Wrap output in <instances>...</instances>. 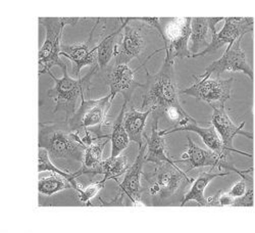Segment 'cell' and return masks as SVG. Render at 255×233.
Instances as JSON below:
<instances>
[{
	"label": "cell",
	"instance_id": "obj_1",
	"mask_svg": "<svg viewBox=\"0 0 255 233\" xmlns=\"http://www.w3.org/2000/svg\"><path fill=\"white\" fill-rule=\"evenodd\" d=\"M39 148H44L53 164L63 171L71 172L78 165L83 166L86 151L79 133L57 124H40ZM72 173V172H71Z\"/></svg>",
	"mask_w": 255,
	"mask_h": 233
},
{
	"label": "cell",
	"instance_id": "obj_2",
	"mask_svg": "<svg viewBox=\"0 0 255 233\" xmlns=\"http://www.w3.org/2000/svg\"><path fill=\"white\" fill-rule=\"evenodd\" d=\"M141 87L144 88L141 109H151L159 115H164L171 108H183L179 99L173 59L164 57L163 65L154 75L147 72L146 84Z\"/></svg>",
	"mask_w": 255,
	"mask_h": 233
},
{
	"label": "cell",
	"instance_id": "obj_3",
	"mask_svg": "<svg viewBox=\"0 0 255 233\" xmlns=\"http://www.w3.org/2000/svg\"><path fill=\"white\" fill-rule=\"evenodd\" d=\"M97 65L92 66L90 71L83 78L74 79L68 75L67 67L62 69L63 76L56 78L53 73L48 72L49 76L54 81V87L48 90V96L55 102L54 113L58 111L65 112L69 121L76 113V107L79 99H84V91L88 90L92 76L98 72Z\"/></svg>",
	"mask_w": 255,
	"mask_h": 233
},
{
	"label": "cell",
	"instance_id": "obj_4",
	"mask_svg": "<svg viewBox=\"0 0 255 233\" xmlns=\"http://www.w3.org/2000/svg\"><path fill=\"white\" fill-rule=\"evenodd\" d=\"M138 19L157 29L165 44V57L174 60L176 57L185 58L192 56V53L188 48L192 18L175 17L163 19L143 17Z\"/></svg>",
	"mask_w": 255,
	"mask_h": 233
},
{
	"label": "cell",
	"instance_id": "obj_5",
	"mask_svg": "<svg viewBox=\"0 0 255 233\" xmlns=\"http://www.w3.org/2000/svg\"><path fill=\"white\" fill-rule=\"evenodd\" d=\"M78 22V17H39V23L46 30L45 41L39 50V75L48 74L54 66L67 67L60 59L62 32L67 25L74 26Z\"/></svg>",
	"mask_w": 255,
	"mask_h": 233
},
{
	"label": "cell",
	"instance_id": "obj_6",
	"mask_svg": "<svg viewBox=\"0 0 255 233\" xmlns=\"http://www.w3.org/2000/svg\"><path fill=\"white\" fill-rule=\"evenodd\" d=\"M113 101L114 98L111 94L99 99H82L78 111L68 121L69 127L79 134L82 132H84V134L92 132V134H96L98 137L108 135H102L100 133L103 128L110 126L106 118H108Z\"/></svg>",
	"mask_w": 255,
	"mask_h": 233
},
{
	"label": "cell",
	"instance_id": "obj_7",
	"mask_svg": "<svg viewBox=\"0 0 255 233\" xmlns=\"http://www.w3.org/2000/svg\"><path fill=\"white\" fill-rule=\"evenodd\" d=\"M193 181L187 173L183 172L176 164L161 163L150 176L149 193L160 201L171 199L176 196L179 190Z\"/></svg>",
	"mask_w": 255,
	"mask_h": 233
},
{
	"label": "cell",
	"instance_id": "obj_8",
	"mask_svg": "<svg viewBox=\"0 0 255 233\" xmlns=\"http://www.w3.org/2000/svg\"><path fill=\"white\" fill-rule=\"evenodd\" d=\"M193 77L196 82L192 86L183 90V94L207 102L211 108L215 105H225L227 100L231 98L233 78L222 80L220 78L199 79L195 75Z\"/></svg>",
	"mask_w": 255,
	"mask_h": 233
},
{
	"label": "cell",
	"instance_id": "obj_9",
	"mask_svg": "<svg viewBox=\"0 0 255 233\" xmlns=\"http://www.w3.org/2000/svg\"><path fill=\"white\" fill-rule=\"evenodd\" d=\"M253 23L252 17H225L223 29L219 33H217V30L212 33L211 43L203 51L192 55V57L204 56L218 50L224 44H228V47H231L238 39L253 31Z\"/></svg>",
	"mask_w": 255,
	"mask_h": 233
},
{
	"label": "cell",
	"instance_id": "obj_10",
	"mask_svg": "<svg viewBox=\"0 0 255 233\" xmlns=\"http://www.w3.org/2000/svg\"><path fill=\"white\" fill-rule=\"evenodd\" d=\"M242 38L238 39L231 47H228L221 58L211 62L205 69V73L197 76L199 79L209 78L212 74H217L218 77L226 72H242L247 75L250 80H253V69L247 62V57L241 47Z\"/></svg>",
	"mask_w": 255,
	"mask_h": 233
},
{
	"label": "cell",
	"instance_id": "obj_11",
	"mask_svg": "<svg viewBox=\"0 0 255 233\" xmlns=\"http://www.w3.org/2000/svg\"><path fill=\"white\" fill-rule=\"evenodd\" d=\"M188 139V150L187 152L182 155V159L176 160L175 163L178 162H183L187 163L189 165L188 170L186 173H189L190 171L194 170L196 168H201V167H219L220 169H227L229 172H235L239 174L240 176H243L245 174H248L249 172L252 171V169H249V170L241 171L236 167H234L230 165L229 163L226 162V158L221 157L219 154L216 152L211 151V150H203V148L199 147L197 144L194 143V141L191 139L189 136L187 137Z\"/></svg>",
	"mask_w": 255,
	"mask_h": 233
},
{
	"label": "cell",
	"instance_id": "obj_12",
	"mask_svg": "<svg viewBox=\"0 0 255 233\" xmlns=\"http://www.w3.org/2000/svg\"><path fill=\"white\" fill-rule=\"evenodd\" d=\"M124 23V37L118 45L116 58L117 63H129L132 58H140L146 42L143 29L140 25L134 23V19L128 17L126 19L121 18Z\"/></svg>",
	"mask_w": 255,
	"mask_h": 233
},
{
	"label": "cell",
	"instance_id": "obj_13",
	"mask_svg": "<svg viewBox=\"0 0 255 233\" xmlns=\"http://www.w3.org/2000/svg\"><path fill=\"white\" fill-rule=\"evenodd\" d=\"M100 22V18L96 20L90 36L85 43L76 45H61L60 55L68 57L72 61L73 74L77 79L81 78L80 73L82 68L86 66H94L97 63V45H92V40Z\"/></svg>",
	"mask_w": 255,
	"mask_h": 233
},
{
	"label": "cell",
	"instance_id": "obj_14",
	"mask_svg": "<svg viewBox=\"0 0 255 233\" xmlns=\"http://www.w3.org/2000/svg\"><path fill=\"white\" fill-rule=\"evenodd\" d=\"M212 109H214V113H212V120H211L212 126L216 128L227 150L229 152H235L244 156L251 157V155H248L247 153H243L241 151L235 150L233 146V140L237 135H242L249 139L253 138L251 134L242 130L245 125V122L241 123L239 126L234 124L231 118L226 113L225 105H215V107H212Z\"/></svg>",
	"mask_w": 255,
	"mask_h": 233
},
{
	"label": "cell",
	"instance_id": "obj_15",
	"mask_svg": "<svg viewBox=\"0 0 255 233\" xmlns=\"http://www.w3.org/2000/svg\"><path fill=\"white\" fill-rule=\"evenodd\" d=\"M137 70H132L127 63H117L106 74V79L110 85L111 95L115 99L118 93H122L125 100L130 101L134 90L140 86L141 84L135 81L134 75Z\"/></svg>",
	"mask_w": 255,
	"mask_h": 233
},
{
	"label": "cell",
	"instance_id": "obj_16",
	"mask_svg": "<svg viewBox=\"0 0 255 233\" xmlns=\"http://www.w3.org/2000/svg\"><path fill=\"white\" fill-rule=\"evenodd\" d=\"M145 153L146 141L139 146V153L134 164L126 172L123 182L119 184V188L121 190L120 195H126L135 206L140 205L141 202V176L143 164L145 162Z\"/></svg>",
	"mask_w": 255,
	"mask_h": 233
},
{
	"label": "cell",
	"instance_id": "obj_17",
	"mask_svg": "<svg viewBox=\"0 0 255 233\" xmlns=\"http://www.w3.org/2000/svg\"><path fill=\"white\" fill-rule=\"evenodd\" d=\"M222 20H225V18L194 17L191 19V33L189 42L191 43L190 51L193 53L192 55L199 53V51L201 52V49L204 50L211 43L212 33L216 30V25L222 22Z\"/></svg>",
	"mask_w": 255,
	"mask_h": 233
},
{
	"label": "cell",
	"instance_id": "obj_18",
	"mask_svg": "<svg viewBox=\"0 0 255 233\" xmlns=\"http://www.w3.org/2000/svg\"><path fill=\"white\" fill-rule=\"evenodd\" d=\"M180 131H189L198 134L201 137L203 143L209 148V150L216 152L223 158H226L227 153H229L214 126H210L208 128H202V127H200L196 122H190L185 126H180L168 131H160V133L161 135L165 136Z\"/></svg>",
	"mask_w": 255,
	"mask_h": 233
},
{
	"label": "cell",
	"instance_id": "obj_19",
	"mask_svg": "<svg viewBox=\"0 0 255 233\" xmlns=\"http://www.w3.org/2000/svg\"><path fill=\"white\" fill-rule=\"evenodd\" d=\"M158 119H154L151 125V135L148 137L144 134V138L146 139V153H145V162L155 163L156 165L161 163H169L176 164L174 160L168 157L166 153L165 146V138L161 135L160 131L157 128Z\"/></svg>",
	"mask_w": 255,
	"mask_h": 233
},
{
	"label": "cell",
	"instance_id": "obj_20",
	"mask_svg": "<svg viewBox=\"0 0 255 233\" xmlns=\"http://www.w3.org/2000/svg\"><path fill=\"white\" fill-rule=\"evenodd\" d=\"M153 113V110H147L145 112H138L133 107L130 111L125 114L124 126L131 141H134L139 146L144 143V128L147 118Z\"/></svg>",
	"mask_w": 255,
	"mask_h": 233
},
{
	"label": "cell",
	"instance_id": "obj_21",
	"mask_svg": "<svg viewBox=\"0 0 255 233\" xmlns=\"http://www.w3.org/2000/svg\"><path fill=\"white\" fill-rule=\"evenodd\" d=\"M231 174V172L227 171L225 173H215V172H202L198 178L195 180V182L193 183L192 187L190 188L189 192L187 193V195L184 197V199L182 200L181 206H185L188 202L190 201H194L196 202L200 207H206L209 206V198L206 199L204 196V192L207 187V185L209 184V182H211L214 179L218 178V177H224Z\"/></svg>",
	"mask_w": 255,
	"mask_h": 233
},
{
	"label": "cell",
	"instance_id": "obj_22",
	"mask_svg": "<svg viewBox=\"0 0 255 233\" xmlns=\"http://www.w3.org/2000/svg\"><path fill=\"white\" fill-rule=\"evenodd\" d=\"M129 163L128 159L125 156H118V157H111L110 159L102 161L94 170L90 173V175L95 176L102 174L104 178L102 179L104 182L108 180H116L119 182V178L126 174V172L129 170Z\"/></svg>",
	"mask_w": 255,
	"mask_h": 233
},
{
	"label": "cell",
	"instance_id": "obj_23",
	"mask_svg": "<svg viewBox=\"0 0 255 233\" xmlns=\"http://www.w3.org/2000/svg\"><path fill=\"white\" fill-rule=\"evenodd\" d=\"M111 140V135H105L93 141L87 146L84 155L83 166L76 171L78 177L81 175H90L92 170L102 162V154L105 145Z\"/></svg>",
	"mask_w": 255,
	"mask_h": 233
},
{
	"label": "cell",
	"instance_id": "obj_24",
	"mask_svg": "<svg viewBox=\"0 0 255 233\" xmlns=\"http://www.w3.org/2000/svg\"><path fill=\"white\" fill-rule=\"evenodd\" d=\"M129 101L125 100L121 112L113 126V132L111 133V141H112V156L111 157H118L120 156L126 148L129 145L130 137L128 135L126 128L124 126V118H125V111L127 108V103Z\"/></svg>",
	"mask_w": 255,
	"mask_h": 233
},
{
	"label": "cell",
	"instance_id": "obj_25",
	"mask_svg": "<svg viewBox=\"0 0 255 233\" xmlns=\"http://www.w3.org/2000/svg\"><path fill=\"white\" fill-rule=\"evenodd\" d=\"M122 29H124L123 22H122V26L116 32L103 38L97 44V63L96 65L99 70L104 69L106 66L109 65L110 61L114 57H116L117 50H118V44L116 43V37L120 34Z\"/></svg>",
	"mask_w": 255,
	"mask_h": 233
},
{
	"label": "cell",
	"instance_id": "obj_26",
	"mask_svg": "<svg viewBox=\"0 0 255 233\" xmlns=\"http://www.w3.org/2000/svg\"><path fill=\"white\" fill-rule=\"evenodd\" d=\"M47 171L66 177L71 182L76 192H79V190L82 188L81 185L76 181V179L78 178V175L76 172L71 173V172L61 170V169H59L53 164V162L49 157L48 152L44 150V148H40L39 155H38V172L41 173V172H47Z\"/></svg>",
	"mask_w": 255,
	"mask_h": 233
},
{
	"label": "cell",
	"instance_id": "obj_27",
	"mask_svg": "<svg viewBox=\"0 0 255 233\" xmlns=\"http://www.w3.org/2000/svg\"><path fill=\"white\" fill-rule=\"evenodd\" d=\"M73 188L71 182L59 174L52 173L51 176L40 178L38 181V190L41 195L43 196H53L57 193L63 192L65 189Z\"/></svg>",
	"mask_w": 255,
	"mask_h": 233
},
{
	"label": "cell",
	"instance_id": "obj_28",
	"mask_svg": "<svg viewBox=\"0 0 255 233\" xmlns=\"http://www.w3.org/2000/svg\"><path fill=\"white\" fill-rule=\"evenodd\" d=\"M104 185H105V182L101 180L99 182H95L88 185L86 188H81L79 192H77L79 201L86 205H90L89 202L96 197V195L104 187Z\"/></svg>",
	"mask_w": 255,
	"mask_h": 233
},
{
	"label": "cell",
	"instance_id": "obj_29",
	"mask_svg": "<svg viewBox=\"0 0 255 233\" xmlns=\"http://www.w3.org/2000/svg\"><path fill=\"white\" fill-rule=\"evenodd\" d=\"M242 179L240 181H238L235 185H234L231 190L229 192V194L234 198V199H238L243 197L246 193H247V180H248V174H245L243 176H241Z\"/></svg>",
	"mask_w": 255,
	"mask_h": 233
},
{
	"label": "cell",
	"instance_id": "obj_30",
	"mask_svg": "<svg viewBox=\"0 0 255 233\" xmlns=\"http://www.w3.org/2000/svg\"><path fill=\"white\" fill-rule=\"evenodd\" d=\"M233 207H253V188H252V186H250V188L247 190V193L243 197L235 199Z\"/></svg>",
	"mask_w": 255,
	"mask_h": 233
}]
</instances>
